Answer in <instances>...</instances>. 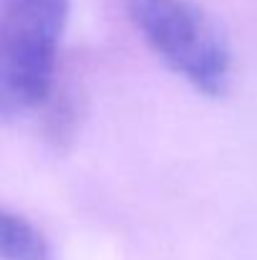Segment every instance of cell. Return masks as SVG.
<instances>
[{
	"instance_id": "6da1fadb",
	"label": "cell",
	"mask_w": 257,
	"mask_h": 260,
	"mask_svg": "<svg viewBox=\"0 0 257 260\" xmlns=\"http://www.w3.org/2000/svg\"><path fill=\"white\" fill-rule=\"evenodd\" d=\"M66 18L68 0H0V116L48 99Z\"/></svg>"
},
{
	"instance_id": "7a4b0ae2",
	"label": "cell",
	"mask_w": 257,
	"mask_h": 260,
	"mask_svg": "<svg viewBox=\"0 0 257 260\" xmlns=\"http://www.w3.org/2000/svg\"><path fill=\"white\" fill-rule=\"evenodd\" d=\"M129 18L174 74L207 96L232 79V51L219 25L192 0H126Z\"/></svg>"
},
{
	"instance_id": "3957f363",
	"label": "cell",
	"mask_w": 257,
	"mask_h": 260,
	"mask_svg": "<svg viewBox=\"0 0 257 260\" xmlns=\"http://www.w3.org/2000/svg\"><path fill=\"white\" fill-rule=\"evenodd\" d=\"M51 250L38 228L0 207V260H48Z\"/></svg>"
}]
</instances>
